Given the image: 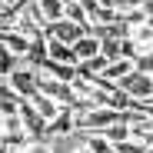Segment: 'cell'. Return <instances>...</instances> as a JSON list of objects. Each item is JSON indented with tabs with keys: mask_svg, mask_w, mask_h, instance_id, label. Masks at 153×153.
<instances>
[{
	"mask_svg": "<svg viewBox=\"0 0 153 153\" xmlns=\"http://www.w3.org/2000/svg\"><path fill=\"white\" fill-rule=\"evenodd\" d=\"M50 43V60H57V63H70V67H76L80 60H76V50L70 47V43H60V40H47Z\"/></svg>",
	"mask_w": 153,
	"mask_h": 153,
	"instance_id": "obj_10",
	"label": "cell"
},
{
	"mask_svg": "<svg viewBox=\"0 0 153 153\" xmlns=\"http://www.w3.org/2000/svg\"><path fill=\"white\" fill-rule=\"evenodd\" d=\"M80 4H83V10H87V17L93 20L100 10H103V4H100V0H80Z\"/></svg>",
	"mask_w": 153,
	"mask_h": 153,
	"instance_id": "obj_18",
	"label": "cell"
},
{
	"mask_svg": "<svg viewBox=\"0 0 153 153\" xmlns=\"http://www.w3.org/2000/svg\"><path fill=\"white\" fill-rule=\"evenodd\" d=\"M40 73L53 76V80H60V83H73V80H76V67H70V63H57V60H47V63L40 67Z\"/></svg>",
	"mask_w": 153,
	"mask_h": 153,
	"instance_id": "obj_8",
	"label": "cell"
},
{
	"mask_svg": "<svg viewBox=\"0 0 153 153\" xmlns=\"http://www.w3.org/2000/svg\"><path fill=\"white\" fill-rule=\"evenodd\" d=\"M140 10H143L146 20H150V17H153V0H140Z\"/></svg>",
	"mask_w": 153,
	"mask_h": 153,
	"instance_id": "obj_19",
	"label": "cell"
},
{
	"mask_svg": "<svg viewBox=\"0 0 153 153\" xmlns=\"http://www.w3.org/2000/svg\"><path fill=\"white\" fill-rule=\"evenodd\" d=\"M20 67H23V60H20L17 53H10V50H0V70H4V76L17 73Z\"/></svg>",
	"mask_w": 153,
	"mask_h": 153,
	"instance_id": "obj_13",
	"label": "cell"
},
{
	"mask_svg": "<svg viewBox=\"0 0 153 153\" xmlns=\"http://www.w3.org/2000/svg\"><path fill=\"white\" fill-rule=\"evenodd\" d=\"M37 10H40V17L47 20V27H50V23H57V20L67 17V0H40Z\"/></svg>",
	"mask_w": 153,
	"mask_h": 153,
	"instance_id": "obj_9",
	"label": "cell"
},
{
	"mask_svg": "<svg viewBox=\"0 0 153 153\" xmlns=\"http://www.w3.org/2000/svg\"><path fill=\"white\" fill-rule=\"evenodd\" d=\"M30 103H33V110H37V113H40L43 120H53V117H57V113L63 110V107L57 103V100H50L47 93H33V97H30Z\"/></svg>",
	"mask_w": 153,
	"mask_h": 153,
	"instance_id": "obj_11",
	"label": "cell"
},
{
	"mask_svg": "<svg viewBox=\"0 0 153 153\" xmlns=\"http://www.w3.org/2000/svg\"><path fill=\"white\" fill-rule=\"evenodd\" d=\"M27 153H53V143L50 140H37V143L27 146Z\"/></svg>",
	"mask_w": 153,
	"mask_h": 153,
	"instance_id": "obj_17",
	"label": "cell"
},
{
	"mask_svg": "<svg viewBox=\"0 0 153 153\" xmlns=\"http://www.w3.org/2000/svg\"><path fill=\"white\" fill-rule=\"evenodd\" d=\"M73 50H76V60L80 63H87V60H93V57H100V50H103V40L100 37H93V33H87V37H80L73 43ZM76 63V67H80Z\"/></svg>",
	"mask_w": 153,
	"mask_h": 153,
	"instance_id": "obj_7",
	"label": "cell"
},
{
	"mask_svg": "<svg viewBox=\"0 0 153 153\" xmlns=\"http://www.w3.org/2000/svg\"><path fill=\"white\" fill-rule=\"evenodd\" d=\"M103 137H107L113 146H120V143H126V140H133V130H130V123H126V117H123L120 123H113V126H110Z\"/></svg>",
	"mask_w": 153,
	"mask_h": 153,
	"instance_id": "obj_12",
	"label": "cell"
},
{
	"mask_svg": "<svg viewBox=\"0 0 153 153\" xmlns=\"http://www.w3.org/2000/svg\"><path fill=\"white\" fill-rule=\"evenodd\" d=\"M120 90H126L133 100H153V73H140V70H133L126 80L120 83Z\"/></svg>",
	"mask_w": 153,
	"mask_h": 153,
	"instance_id": "obj_3",
	"label": "cell"
},
{
	"mask_svg": "<svg viewBox=\"0 0 153 153\" xmlns=\"http://www.w3.org/2000/svg\"><path fill=\"white\" fill-rule=\"evenodd\" d=\"M117 153H150L143 143H137V140H126V143H120L117 146Z\"/></svg>",
	"mask_w": 153,
	"mask_h": 153,
	"instance_id": "obj_16",
	"label": "cell"
},
{
	"mask_svg": "<svg viewBox=\"0 0 153 153\" xmlns=\"http://www.w3.org/2000/svg\"><path fill=\"white\" fill-rule=\"evenodd\" d=\"M80 37H87V30H83V27H76V23L67 20V17L47 27V40H60V43H70V47H73Z\"/></svg>",
	"mask_w": 153,
	"mask_h": 153,
	"instance_id": "obj_5",
	"label": "cell"
},
{
	"mask_svg": "<svg viewBox=\"0 0 153 153\" xmlns=\"http://www.w3.org/2000/svg\"><path fill=\"white\" fill-rule=\"evenodd\" d=\"M4 87H10L20 100H30L33 93H40V70H33V67H20L17 73L4 76Z\"/></svg>",
	"mask_w": 153,
	"mask_h": 153,
	"instance_id": "obj_1",
	"label": "cell"
},
{
	"mask_svg": "<svg viewBox=\"0 0 153 153\" xmlns=\"http://www.w3.org/2000/svg\"><path fill=\"white\" fill-rule=\"evenodd\" d=\"M150 123H153V117H150Z\"/></svg>",
	"mask_w": 153,
	"mask_h": 153,
	"instance_id": "obj_21",
	"label": "cell"
},
{
	"mask_svg": "<svg viewBox=\"0 0 153 153\" xmlns=\"http://www.w3.org/2000/svg\"><path fill=\"white\" fill-rule=\"evenodd\" d=\"M150 153H153V150H150Z\"/></svg>",
	"mask_w": 153,
	"mask_h": 153,
	"instance_id": "obj_22",
	"label": "cell"
},
{
	"mask_svg": "<svg viewBox=\"0 0 153 153\" xmlns=\"http://www.w3.org/2000/svg\"><path fill=\"white\" fill-rule=\"evenodd\" d=\"M4 50H10V53H17L20 60H27V53H30V47H33V40L30 37H23L20 30H13V27H4Z\"/></svg>",
	"mask_w": 153,
	"mask_h": 153,
	"instance_id": "obj_6",
	"label": "cell"
},
{
	"mask_svg": "<svg viewBox=\"0 0 153 153\" xmlns=\"http://www.w3.org/2000/svg\"><path fill=\"white\" fill-rule=\"evenodd\" d=\"M70 133H76V110H73V107H63L53 120L47 123V140L53 143V140H63V137H70Z\"/></svg>",
	"mask_w": 153,
	"mask_h": 153,
	"instance_id": "obj_2",
	"label": "cell"
},
{
	"mask_svg": "<svg viewBox=\"0 0 153 153\" xmlns=\"http://www.w3.org/2000/svg\"><path fill=\"white\" fill-rule=\"evenodd\" d=\"M87 146H90L93 153H117V146H113L103 133H90V137H87Z\"/></svg>",
	"mask_w": 153,
	"mask_h": 153,
	"instance_id": "obj_14",
	"label": "cell"
},
{
	"mask_svg": "<svg viewBox=\"0 0 153 153\" xmlns=\"http://www.w3.org/2000/svg\"><path fill=\"white\" fill-rule=\"evenodd\" d=\"M73 153H93V150H90V146H87V140H83V143H80V146H76Z\"/></svg>",
	"mask_w": 153,
	"mask_h": 153,
	"instance_id": "obj_20",
	"label": "cell"
},
{
	"mask_svg": "<svg viewBox=\"0 0 153 153\" xmlns=\"http://www.w3.org/2000/svg\"><path fill=\"white\" fill-rule=\"evenodd\" d=\"M20 120H23V130L30 133L33 143H37V140H47V123H50V120H43V117L33 110L30 100H23V103H20Z\"/></svg>",
	"mask_w": 153,
	"mask_h": 153,
	"instance_id": "obj_4",
	"label": "cell"
},
{
	"mask_svg": "<svg viewBox=\"0 0 153 153\" xmlns=\"http://www.w3.org/2000/svg\"><path fill=\"white\" fill-rule=\"evenodd\" d=\"M137 70L140 73H153V50H146V53L137 57Z\"/></svg>",
	"mask_w": 153,
	"mask_h": 153,
	"instance_id": "obj_15",
	"label": "cell"
}]
</instances>
